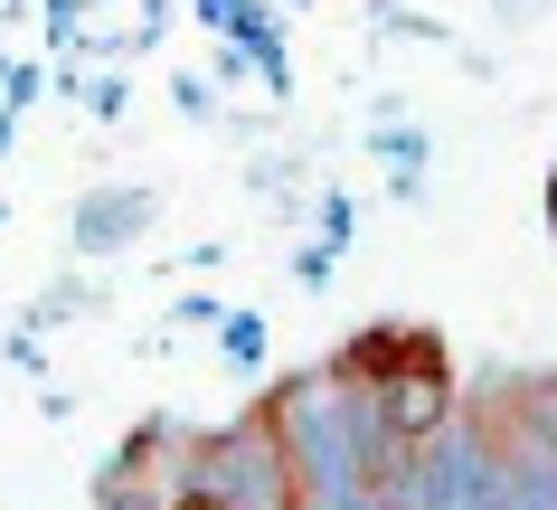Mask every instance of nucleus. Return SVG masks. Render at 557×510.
Listing matches in <instances>:
<instances>
[{"mask_svg":"<svg viewBox=\"0 0 557 510\" xmlns=\"http://www.w3.org/2000/svg\"><path fill=\"white\" fill-rule=\"evenodd\" d=\"M199 501H208V510H294V482H284V445H274L264 425L227 435V445L208 453V473H199Z\"/></svg>","mask_w":557,"mask_h":510,"instance_id":"1","label":"nucleus"}]
</instances>
